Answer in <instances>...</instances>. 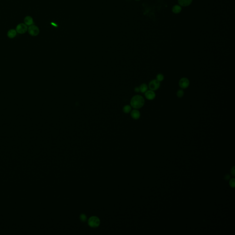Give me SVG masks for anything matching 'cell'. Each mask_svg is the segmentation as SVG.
Masks as SVG:
<instances>
[{
  "mask_svg": "<svg viewBox=\"0 0 235 235\" xmlns=\"http://www.w3.org/2000/svg\"><path fill=\"white\" fill-rule=\"evenodd\" d=\"M144 103L145 100L144 98L140 95L134 96L130 101V105L131 107L136 109L142 108L144 106Z\"/></svg>",
  "mask_w": 235,
  "mask_h": 235,
  "instance_id": "1",
  "label": "cell"
},
{
  "mask_svg": "<svg viewBox=\"0 0 235 235\" xmlns=\"http://www.w3.org/2000/svg\"><path fill=\"white\" fill-rule=\"evenodd\" d=\"M135 91L137 92H139L140 91L139 87H135Z\"/></svg>",
  "mask_w": 235,
  "mask_h": 235,
  "instance_id": "20",
  "label": "cell"
},
{
  "mask_svg": "<svg viewBox=\"0 0 235 235\" xmlns=\"http://www.w3.org/2000/svg\"><path fill=\"white\" fill-rule=\"evenodd\" d=\"M156 79L158 80L159 82L162 81L163 80H164V76L161 73H159L158 74L157 77H156Z\"/></svg>",
  "mask_w": 235,
  "mask_h": 235,
  "instance_id": "16",
  "label": "cell"
},
{
  "mask_svg": "<svg viewBox=\"0 0 235 235\" xmlns=\"http://www.w3.org/2000/svg\"><path fill=\"white\" fill-rule=\"evenodd\" d=\"M28 30L29 33L32 36H36L40 32L39 28L35 25L30 26Z\"/></svg>",
  "mask_w": 235,
  "mask_h": 235,
  "instance_id": "4",
  "label": "cell"
},
{
  "mask_svg": "<svg viewBox=\"0 0 235 235\" xmlns=\"http://www.w3.org/2000/svg\"><path fill=\"white\" fill-rule=\"evenodd\" d=\"M145 96L146 98L149 100H152L155 98L156 94L154 91L152 90H149L145 92Z\"/></svg>",
  "mask_w": 235,
  "mask_h": 235,
  "instance_id": "7",
  "label": "cell"
},
{
  "mask_svg": "<svg viewBox=\"0 0 235 235\" xmlns=\"http://www.w3.org/2000/svg\"><path fill=\"white\" fill-rule=\"evenodd\" d=\"M179 84L180 88L182 89H186L189 86V80L187 78L185 77L181 78L179 81Z\"/></svg>",
  "mask_w": 235,
  "mask_h": 235,
  "instance_id": "5",
  "label": "cell"
},
{
  "mask_svg": "<svg viewBox=\"0 0 235 235\" xmlns=\"http://www.w3.org/2000/svg\"><path fill=\"white\" fill-rule=\"evenodd\" d=\"M231 174H232V175H233V176L235 175V169H234V167H233V168L231 169Z\"/></svg>",
  "mask_w": 235,
  "mask_h": 235,
  "instance_id": "19",
  "label": "cell"
},
{
  "mask_svg": "<svg viewBox=\"0 0 235 235\" xmlns=\"http://www.w3.org/2000/svg\"><path fill=\"white\" fill-rule=\"evenodd\" d=\"M135 1H140V0H135Z\"/></svg>",
  "mask_w": 235,
  "mask_h": 235,
  "instance_id": "21",
  "label": "cell"
},
{
  "mask_svg": "<svg viewBox=\"0 0 235 235\" xmlns=\"http://www.w3.org/2000/svg\"><path fill=\"white\" fill-rule=\"evenodd\" d=\"M131 110V107L130 105H126L123 107V111L126 114L129 113Z\"/></svg>",
  "mask_w": 235,
  "mask_h": 235,
  "instance_id": "14",
  "label": "cell"
},
{
  "mask_svg": "<svg viewBox=\"0 0 235 235\" xmlns=\"http://www.w3.org/2000/svg\"><path fill=\"white\" fill-rule=\"evenodd\" d=\"M184 92L182 89L179 90L177 92V96H178L179 98L182 97L183 96H184Z\"/></svg>",
  "mask_w": 235,
  "mask_h": 235,
  "instance_id": "15",
  "label": "cell"
},
{
  "mask_svg": "<svg viewBox=\"0 0 235 235\" xmlns=\"http://www.w3.org/2000/svg\"><path fill=\"white\" fill-rule=\"evenodd\" d=\"M182 8L179 5H175L172 7V11L174 14H178L181 11Z\"/></svg>",
  "mask_w": 235,
  "mask_h": 235,
  "instance_id": "10",
  "label": "cell"
},
{
  "mask_svg": "<svg viewBox=\"0 0 235 235\" xmlns=\"http://www.w3.org/2000/svg\"><path fill=\"white\" fill-rule=\"evenodd\" d=\"M80 219L82 221L85 222L86 220L87 217L84 214H82L80 216Z\"/></svg>",
  "mask_w": 235,
  "mask_h": 235,
  "instance_id": "17",
  "label": "cell"
},
{
  "mask_svg": "<svg viewBox=\"0 0 235 235\" xmlns=\"http://www.w3.org/2000/svg\"><path fill=\"white\" fill-rule=\"evenodd\" d=\"M160 83L157 80H152L149 84V88L151 90L155 91L159 89Z\"/></svg>",
  "mask_w": 235,
  "mask_h": 235,
  "instance_id": "3",
  "label": "cell"
},
{
  "mask_svg": "<svg viewBox=\"0 0 235 235\" xmlns=\"http://www.w3.org/2000/svg\"><path fill=\"white\" fill-rule=\"evenodd\" d=\"M27 30V26L24 23H20L16 27V31L21 34L25 33Z\"/></svg>",
  "mask_w": 235,
  "mask_h": 235,
  "instance_id": "6",
  "label": "cell"
},
{
  "mask_svg": "<svg viewBox=\"0 0 235 235\" xmlns=\"http://www.w3.org/2000/svg\"><path fill=\"white\" fill-rule=\"evenodd\" d=\"M24 21V23H25L26 25H32L33 23V18L30 16H27V17H25Z\"/></svg>",
  "mask_w": 235,
  "mask_h": 235,
  "instance_id": "12",
  "label": "cell"
},
{
  "mask_svg": "<svg viewBox=\"0 0 235 235\" xmlns=\"http://www.w3.org/2000/svg\"><path fill=\"white\" fill-rule=\"evenodd\" d=\"M139 88L140 91H141L142 93H145L147 91L148 86H147V84H145V83H143V84H142L140 85Z\"/></svg>",
  "mask_w": 235,
  "mask_h": 235,
  "instance_id": "13",
  "label": "cell"
},
{
  "mask_svg": "<svg viewBox=\"0 0 235 235\" xmlns=\"http://www.w3.org/2000/svg\"><path fill=\"white\" fill-rule=\"evenodd\" d=\"M100 223V219H99L98 217L96 216L91 217L88 220V224L89 226L93 228H96L98 227L99 226Z\"/></svg>",
  "mask_w": 235,
  "mask_h": 235,
  "instance_id": "2",
  "label": "cell"
},
{
  "mask_svg": "<svg viewBox=\"0 0 235 235\" xmlns=\"http://www.w3.org/2000/svg\"><path fill=\"white\" fill-rule=\"evenodd\" d=\"M230 185L232 187H235V179L234 178H232V179H231V180L230 181Z\"/></svg>",
  "mask_w": 235,
  "mask_h": 235,
  "instance_id": "18",
  "label": "cell"
},
{
  "mask_svg": "<svg viewBox=\"0 0 235 235\" xmlns=\"http://www.w3.org/2000/svg\"><path fill=\"white\" fill-rule=\"evenodd\" d=\"M131 116L133 119H138L140 118L141 114L139 111L138 110L134 109L131 112Z\"/></svg>",
  "mask_w": 235,
  "mask_h": 235,
  "instance_id": "9",
  "label": "cell"
},
{
  "mask_svg": "<svg viewBox=\"0 0 235 235\" xmlns=\"http://www.w3.org/2000/svg\"><path fill=\"white\" fill-rule=\"evenodd\" d=\"M178 3L182 7H187L191 4L192 0H178Z\"/></svg>",
  "mask_w": 235,
  "mask_h": 235,
  "instance_id": "8",
  "label": "cell"
},
{
  "mask_svg": "<svg viewBox=\"0 0 235 235\" xmlns=\"http://www.w3.org/2000/svg\"><path fill=\"white\" fill-rule=\"evenodd\" d=\"M16 34H17V32L16 30L14 29L10 30L7 33V36L9 38H11V39L14 38L16 36Z\"/></svg>",
  "mask_w": 235,
  "mask_h": 235,
  "instance_id": "11",
  "label": "cell"
}]
</instances>
